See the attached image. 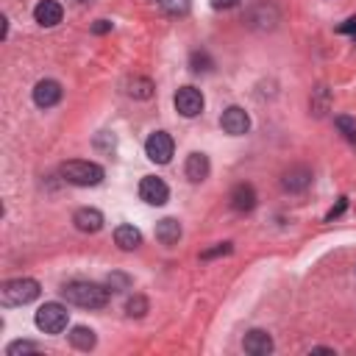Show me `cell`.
<instances>
[{"instance_id": "ac0fdd59", "label": "cell", "mask_w": 356, "mask_h": 356, "mask_svg": "<svg viewBox=\"0 0 356 356\" xmlns=\"http://www.w3.org/2000/svg\"><path fill=\"white\" fill-rule=\"evenodd\" d=\"M114 242H117L123 251H134V248H139L142 234H139V229H134V226H117Z\"/></svg>"}, {"instance_id": "30bf717a", "label": "cell", "mask_w": 356, "mask_h": 356, "mask_svg": "<svg viewBox=\"0 0 356 356\" xmlns=\"http://www.w3.org/2000/svg\"><path fill=\"white\" fill-rule=\"evenodd\" d=\"M309 184H312V170L306 165L290 167L287 173H284V178H281V187L287 189V192H304Z\"/></svg>"}, {"instance_id": "7c38bea8", "label": "cell", "mask_w": 356, "mask_h": 356, "mask_svg": "<svg viewBox=\"0 0 356 356\" xmlns=\"http://www.w3.org/2000/svg\"><path fill=\"white\" fill-rule=\"evenodd\" d=\"M73 223H76V229L84 231V234H98V231L103 229V215H101L98 209L84 206V209H78L76 215H73Z\"/></svg>"}, {"instance_id": "3957f363", "label": "cell", "mask_w": 356, "mask_h": 356, "mask_svg": "<svg viewBox=\"0 0 356 356\" xmlns=\"http://www.w3.org/2000/svg\"><path fill=\"white\" fill-rule=\"evenodd\" d=\"M61 178L76 184V187H98L103 181V167L95 162H64L61 165Z\"/></svg>"}, {"instance_id": "ba28073f", "label": "cell", "mask_w": 356, "mask_h": 356, "mask_svg": "<svg viewBox=\"0 0 356 356\" xmlns=\"http://www.w3.org/2000/svg\"><path fill=\"white\" fill-rule=\"evenodd\" d=\"M220 125H223V131H226V134H231V136H242V134L251 128V117L245 114V109H240V106H229V109L223 112V117H220Z\"/></svg>"}, {"instance_id": "8992f818", "label": "cell", "mask_w": 356, "mask_h": 356, "mask_svg": "<svg viewBox=\"0 0 356 356\" xmlns=\"http://www.w3.org/2000/svg\"><path fill=\"white\" fill-rule=\"evenodd\" d=\"M139 198L145 200V203H151V206H165L167 198H170V189H167V184L162 178L145 176V178L139 181Z\"/></svg>"}, {"instance_id": "603a6c76", "label": "cell", "mask_w": 356, "mask_h": 356, "mask_svg": "<svg viewBox=\"0 0 356 356\" xmlns=\"http://www.w3.org/2000/svg\"><path fill=\"white\" fill-rule=\"evenodd\" d=\"M125 309H128V315H131V317H142V315L148 312V301L142 298V295H134V298L128 301V306H125Z\"/></svg>"}, {"instance_id": "ffe728a7", "label": "cell", "mask_w": 356, "mask_h": 356, "mask_svg": "<svg viewBox=\"0 0 356 356\" xmlns=\"http://www.w3.org/2000/svg\"><path fill=\"white\" fill-rule=\"evenodd\" d=\"M334 125L342 131V136H345L348 142H356V120H353V117L339 114V117H334Z\"/></svg>"}, {"instance_id": "5bb4252c", "label": "cell", "mask_w": 356, "mask_h": 356, "mask_svg": "<svg viewBox=\"0 0 356 356\" xmlns=\"http://www.w3.org/2000/svg\"><path fill=\"white\" fill-rule=\"evenodd\" d=\"M256 206V192L251 184H237L231 189V209L240 211V215H245V211H251Z\"/></svg>"}, {"instance_id": "d4e9b609", "label": "cell", "mask_w": 356, "mask_h": 356, "mask_svg": "<svg viewBox=\"0 0 356 356\" xmlns=\"http://www.w3.org/2000/svg\"><path fill=\"white\" fill-rule=\"evenodd\" d=\"M226 253H231V242H220L218 248L203 251V253H200V259H215V256H226Z\"/></svg>"}, {"instance_id": "cb8c5ba5", "label": "cell", "mask_w": 356, "mask_h": 356, "mask_svg": "<svg viewBox=\"0 0 356 356\" xmlns=\"http://www.w3.org/2000/svg\"><path fill=\"white\" fill-rule=\"evenodd\" d=\"M192 70L195 73H206V70H211V59L206 53H192Z\"/></svg>"}, {"instance_id": "7a4b0ae2", "label": "cell", "mask_w": 356, "mask_h": 356, "mask_svg": "<svg viewBox=\"0 0 356 356\" xmlns=\"http://www.w3.org/2000/svg\"><path fill=\"white\" fill-rule=\"evenodd\" d=\"M39 281L36 278H12L0 287V304L3 306H25L39 298Z\"/></svg>"}, {"instance_id": "277c9868", "label": "cell", "mask_w": 356, "mask_h": 356, "mask_svg": "<svg viewBox=\"0 0 356 356\" xmlns=\"http://www.w3.org/2000/svg\"><path fill=\"white\" fill-rule=\"evenodd\" d=\"M36 326H39L45 334H61V331L67 328V309H64L61 304H56V301L39 306V312H36Z\"/></svg>"}, {"instance_id": "8fae6325", "label": "cell", "mask_w": 356, "mask_h": 356, "mask_svg": "<svg viewBox=\"0 0 356 356\" xmlns=\"http://www.w3.org/2000/svg\"><path fill=\"white\" fill-rule=\"evenodd\" d=\"M242 348H245V353H251V356H267V353H273V339H270L267 331L253 328V331L245 334Z\"/></svg>"}, {"instance_id": "f1b7e54d", "label": "cell", "mask_w": 356, "mask_h": 356, "mask_svg": "<svg viewBox=\"0 0 356 356\" xmlns=\"http://www.w3.org/2000/svg\"><path fill=\"white\" fill-rule=\"evenodd\" d=\"M240 0H215V6L218 9H231V6H237Z\"/></svg>"}, {"instance_id": "5b68a950", "label": "cell", "mask_w": 356, "mask_h": 356, "mask_svg": "<svg viewBox=\"0 0 356 356\" xmlns=\"http://www.w3.org/2000/svg\"><path fill=\"white\" fill-rule=\"evenodd\" d=\"M173 151H176V142H173V136H170L167 131H156V134H151L148 142H145V154H148V159L156 162V165H167V162L173 159Z\"/></svg>"}, {"instance_id": "2e32d148", "label": "cell", "mask_w": 356, "mask_h": 356, "mask_svg": "<svg viewBox=\"0 0 356 356\" xmlns=\"http://www.w3.org/2000/svg\"><path fill=\"white\" fill-rule=\"evenodd\" d=\"M156 240H159L162 245H176V242L181 240V223H178L176 218L159 220V226H156Z\"/></svg>"}, {"instance_id": "83f0119b", "label": "cell", "mask_w": 356, "mask_h": 356, "mask_svg": "<svg viewBox=\"0 0 356 356\" xmlns=\"http://www.w3.org/2000/svg\"><path fill=\"white\" fill-rule=\"evenodd\" d=\"M92 31H95V34H109V31H112V23H109V20H98V23L92 25Z\"/></svg>"}, {"instance_id": "7402d4cb", "label": "cell", "mask_w": 356, "mask_h": 356, "mask_svg": "<svg viewBox=\"0 0 356 356\" xmlns=\"http://www.w3.org/2000/svg\"><path fill=\"white\" fill-rule=\"evenodd\" d=\"M39 348L34 345V342H28V339H17V342H12L9 348H6V356H17V353H36Z\"/></svg>"}, {"instance_id": "484cf974", "label": "cell", "mask_w": 356, "mask_h": 356, "mask_svg": "<svg viewBox=\"0 0 356 356\" xmlns=\"http://www.w3.org/2000/svg\"><path fill=\"white\" fill-rule=\"evenodd\" d=\"M345 209H348V198H339V200H337V206H334V209L328 211V215H326V220L331 223L334 218H339V215H342V211H345Z\"/></svg>"}, {"instance_id": "9c48e42d", "label": "cell", "mask_w": 356, "mask_h": 356, "mask_svg": "<svg viewBox=\"0 0 356 356\" xmlns=\"http://www.w3.org/2000/svg\"><path fill=\"white\" fill-rule=\"evenodd\" d=\"M59 101H61V84H59V81L45 78V81H39V84L34 87V103H36L39 109H50V106H56Z\"/></svg>"}, {"instance_id": "d6986e66", "label": "cell", "mask_w": 356, "mask_h": 356, "mask_svg": "<svg viewBox=\"0 0 356 356\" xmlns=\"http://www.w3.org/2000/svg\"><path fill=\"white\" fill-rule=\"evenodd\" d=\"M154 81L151 78H134L131 84H128V95H134V98H139V101H148L151 95H154Z\"/></svg>"}, {"instance_id": "4316f807", "label": "cell", "mask_w": 356, "mask_h": 356, "mask_svg": "<svg viewBox=\"0 0 356 356\" xmlns=\"http://www.w3.org/2000/svg\"><path fill=\"white\" fill-rule=\"evenodd\" d=\"M337 31H339V34H353V36H356V17L345 20V23H342V25H339Z\"/></svg>"}, {"instance_id": "e0dca14e", "label": "cell", "mask_w": 356, "mask_h": 356, "mask_svg": "<svg viewBox=\"0 0 356 356\" xmlns=\"http://www.w3.org/2000/svg\"><path fill=\"white\" fill-rule=\"evenodd\" d=\"M95 342H98V337H95V331L87 328V326H76L73 331H70V345L78 348V350H92Z\"/></svg>"}, {"instance_id": "44dd1931", "label": "cell", "mask_w": 356, "mask_h": 356, "mask_svg": "<svg viewBox=\"0 0 356 356\" xmlns=\"http://www.w3.org/2000/svg\"><path fill=\"white\" fill-rule=\"evenodd\" d=\"M156 3H159L167 14H176V17H181V14L189 12V0H156Z\"/></svg>"}, {"instance_id": "4fadbf2b", "label": "cell", "mask_w": 356, "mask_h": 356, "mask_svg": "<svg viewBox=\"0 0 356 356\" xmlns=\"http://www.w3.org/2000/svg\"><path fill=\"white\" fill-rule=\"evenodd\" d=\"M61 17H64V9H61V3H56V0H42V3L34 9V20H36L42 28L59 25Z\"/></svg>"}, {"instance_id": "9a60e30c", "label": "cell", "mask_w": 356, "mask_h": 356, "mask_svg": "<svg viewBox=\"0 0 356 356\" xmlns=\"http://www.w3.org/2000/svg\"><path fill=\"white\" fill-rule=\"evenodd\" d=\"M184 173L192 184H200L209 176V156L206 154H189V159L184 165Z\"/></svg>"}, {"instance_id": "6da1fadb", "label": "cell", "mask_w": 356, "mask_h": 356, "mask_svg": "<svg viewBox=\"0 0 356 356\" xmlns=\"http://www.w3.org/2000/svg\"><path fill=\"white\" fill-rule=\"evenodd\" d=\"M61 295L70 304L84 306V309H103L109 304V290L101 287V284H92V281H70L61 290Z\"/></svg>"}, {"instance_id": "52a82bcc", "label": "cell", "mask_w": 356, "mask_h": 356, "mask_svg": "<svg viewBox=\"0 0 356 356\" xmlns=\"http://www.w3.org/2000/svg\"><path fill=\"white\" fill-rule=\"evenodd\" d=\"M176 109L181 117H198L203 112V95L195 87H181L176 92Z\"/></svg>"}]
</instances>
